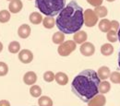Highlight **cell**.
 I'll list each match as a JSON object with an SVG mask.
<instances>
[{
  "mask_svg": "<svg viewBox=\"0 0 120 106\" xmlns=\"http://www.w3.org/2000/svg\"><path fill=\"white\" fill-rule=\"evenodd\" d=\"M84 24L83 8L76 0H71L59 12L56 25L64 34H73L81 29Z\"/></svg>",
  "mask_w": 120,
  "mask_h": 106,
  "instance_id": "obj_1",
  "label": "cell"
},
{
  "mask_svg": "<svg viewBox=\"0 0 120 106\" xmlns=\"http://www.w3.org/2000/svg\"><path fill=\"white\" fill-rule=\"evenodd\" d=\"M101 80L92 69H86L76 76L71 83V91L83 102H88L99 93Z\"/></svg>",
  "mask_w": 120,
  "mask_h": 106,
  "instance_id": "obj_2",
  "label": "cell"
},
{
  "mask_svg": "<svg viewBox=\"0 0 120 106\" xmlns=\"http://www.w3.org/2000/svg\"><path fill=\"white\" fill-rule=\"evenodd\" d=\"M66 0H35V6L41 13L55 17L65 7Z\"/></svg>",
  "mask_w": 120,
  "mask_h": 106,
  "instance_id": "obj_3",
  "label": "cell"
},
{
  "mask_svg": "<svg viewBox=\"0 0 120 106\" xmlns=\"http://www.w3.org/2000/svg\"><path fill=\"white\" fill-rule=\"evenodd\" d=\"M77 48V44L72 40H68L67 42H64L63 44H59L57 48V52L61 56H68L73 51H75Z\"/></svg>",
  "mask_w": 120,
  "mask_h": 106,
  "instance_id": "obj_4",
  "label": "cell"
},
{
  "mask_svg": "<svg viewBox=\"0 0 120 106\" xmlns=\"http://www.w3.org/2000/svg\"><path fill=\"white\" fill-rule=\"evenodd\" d=\"M98 17L95 14V12L92 9H86L83 12V19H84V24L87 27H93L96 25L98 22Z\"/></svg>",
  "mask_w": 120,
  "mask_h": 106,
  "instance_id": "obj_5",
  "label": "cell"
},
{
  "mask_svg": "<svg viewBox=\"0 0 120 106\" xmlns=\"http://www.w3.org/2000/svg\"><path fill=\"white\" fill-rule=\"evenodd\" d=\"M19 59L23 64H30L33 59V54L28 49H23L19 52Z\"/></svg>",
  "mask_w": 120,
  "mask_h": 106,
  "instance_id": "obj_6",
  "label": "cell"
},
{
  "mask_svg": "<svg viewBox=\"0 0 120 106\" xmlns=\"http://www.w3.org/2000/svg\"><path fill=\"white\" fill-rule=\"evenodd\" d=\"M79 51H80L81 55L84 56H91L95 53V47L91 43L85 42L81 44L80 48H79Z\"/></svg>",
  "mask_w": 120,
  "mask_h": 106,
  "instance_id": "obj_7",
  "label": "cell"
},
{
  "mask_svg": "<svg viewBox=\"0 0 120 106\" xmlns=\"http://www.w3.org/2000/svg\"><path fill=\"white\" fill-rule=\"evenodd\" d=\"M105 103L106 98L104 96V94H97L88 102V106H105Z\"/></svg>",
  "mask_w": 120,
  "mask_h": 106,
  "instance_id": "obj_8",
  "label": "cell"
},
{
  "mask_svg": "<svg viewBox=\"0 0 120 106\" xmlns=\"http://www.w3.org/2000/svg\"><path fill=\"white\" fill-rule=\"evenodd\" d=\"M23 7V4L20 0H12L9 3L8 6V9L11 13H19Z\"/></svg>",
  "mask_w": 120,
  "mask_h": 106,
  "instance_id": "obj_9",
  "label": "cell"
},
{
  "mask_svg": "<svg viewBox=\"0 0 120 106\" xmlns=\"http://www.w3.org/2000/svg\"><path fill=\"white\" fill-rule=\"evenodd\" d=\"M31 29L28 24H22L21 26H19V30H18V34L20 38L22 39H26L30 35Z\"/></svg>",
  "mask_w": 120,
  "mask_h": 106,
  "instance_id": "obj_10",
  "label": "cell"
},
{
  "mask_svg": "<svg viewBox=\"0 0 120 106\" xmlns=\"http://www.w3.org/2000/svg\"><path fill=\"white\" fill-rule=\"evenodd\" d=\"M23 81L26 85H34L37 81V75L33 71H29L23 77Z\"/></svg>",
  "mask_w": 120,
  "mask_h": 106,
  "instance_id": "obj_11",
  "label": "cell"
},
{
  "mask_svg": "<svg viewBox=\"0 0 120 106\" xmlns=\"http://www.w3.org/2000/svg\"><path fill=\"white\" fill-rule=\"evenodd\" d=\"M88 38V35L87 33L84 31V30H79L77 31L75 34H74V37H73V41L75 42L76 44H82L83 43L86 42Z\"/></svg>",
  "mask_w": 120,
  "mask_h": 106,
  "instance_id": "obj_12",
  "label": "cell"
},
{
  "mask_svg": "<svg viewBox=\"0 0 120 106\" xmlns=\"http://www.w3.org/2000/svg\"><path fill=\"white\" fill-rule=\"evenodd\" d=\"M55 79H56V83L61 85V86H64V85L68 84V77L67 76V74H65L63 72L56 73L55 75Z\"/></svg>",
  "mask_w": 120,
  "mask_h": 106,
  "instance_id": "obj_13",
  "label": "cell"
},
{
  "mask_svg": "<svg viewBox=\"0 0 120 106\" xmlns=\"http://www.w3.org/2000/svg\"><path fill=\"white\" fill-rule=\"evenodd\" d=\"M110 74H111V71L109 69V67L107 66H101L99 69H98V72H97V75L99 77L100 79H103V80H105L107 79L109 77H110Z\"/></svg>",
  "mask_w": 120,
  "mask_h": 106,
  "instance_id": "obj_14",
  "label": "cell"
},
{
  "mask_svg": "<svg viewBox=\"0 0 120 106\" xmlns=\"http://www.w3.org/2000/svg\"><path fill=\"white\" fill-rule=\"evenodd\" d=\"M99 30L103 32H107L111 30V21L107 18H103L102 20H100L99 24Z\"/></svg>",
  "mask_w": 120,
  "mask_h": 106,
  "instance_id": "obj_15",
  "label": "cell"
},
{
  "mask_svg": "<svg viewBox=\"0 0 120 106\" xmlns=\"http://www.w3.org/2000/svg\"><path fill=\"white\" fill-rule=\"evenodd\" d=\"M114 53V46L111 44H105L101 46V54L103 55L108 56Z\"/></svg>",
  "mask_w": 120,
  "mask_h": 106,
  "instance_id": "obj_16",
  "label": "cell"
},
{
  "mask_svg": "<svg viewBox=\"0 0 120 106\" xmlns=\"http://www.w3.org/2000/svg\"><path fill=\"white\" fill-rule=\"evenodd\" d=\"M53 43L56 44H61L65 42V34L61 31H57L56 33H54L53 37H52Z\"/></svg>",
  "mask_w": 120,
  "mask_h": 106,
  "instance_id": "obj_17",
  "label": "cell"
},
{
  "mask_svg": "<svg viewBox=\"0 0 120 106\" xmlns=\"http://www.w3.org/2000/svg\"><path fill=\"white\" fill-rule=\"evenodd\" d=\"M29 18H30V22L34 25H38L43 21V17L38 12H32L29 17Z\"/></svg>",
  "mask_w": 120,
  "mask_h": 106,
  "instance_id": "obj_18",
  "label": "cell"
},
{
  "mask_svg": "<svg viewBox=\"0 0 120 106\" xmlns=\"http://www.w3.org/2000/svg\"><path fill=\"white\" fill-rule=\"evenodd\" d=\"M43 25L46 29H53L56 25V19L53 17H45L43 19Z\"/></svg>",
  "mask_w": 120,
  "mask_h": 106,
  "instance_id": "obj_19",
  "label": "cell"
},
{
  "mask_svg": "<svg viewBox=\"0 0 120 106\" xmlns=\"http://www.w3.org/2000/svg\"><path fill=\"white\" fill-rule=\"evenodd\" d=\"M98 90H99V92L101 94H105V93L109 92V91L111 90V85H110V83L108 81L104 80V81L100 82L99 87H98Z\"/></svg>",
  "mask_w": 120,
  "mask_h": 106,
  "instance_id": "obj_20",
  "label": "cell"
},
{
  "mask_svg": "<svg viewBox=\"0 0 120 106\" xmlns=\"http://www.w3.org/2000/svg\"><path fill=\"white\" fill-rule=\"evenodd\" d=\"M94 12H95V14L97 15L98 18H105L107 16V13H108V11H107V8L104 7V6H99V7H95V9L93 10Z\"/></svg>",
  "mask_w": 120,
  "mask_h": 106,
  "instance_id": "obj_21",
  "label": "cell"
},
{
  "mask_svg": "<svg viewBox=\"0 0 120 106\" xmlns=\"http://www.w3.org/2000/svg\"><path fill=\"white\" fill-rule=\"evenodd\" d=\"M39 106H53V101L48 96H42L38 100Z\"/></svg>",
  "mask_w": 120,
  "mask_h": 106,
  "instance_id": "obj_22",
  "label": "cell"
},
{
  "mask_svg": "<svg viewBox=\"0 0 120 106\" xmlns=\"http://www.w3.org/2000/svg\"><path fill=\"white\" fill-rule=\"evenodd\" d=\"M19 50H20V44H19V42L13 41V42H11L9 44V45H8V51L11 54H17V53L19 52Z\"/></svg>",
  "mask_w": 120,
  "mask_h": 106,
  "instance_id": "obj_23",
  "label": "cell"
},
{
  "mask_svg": "<svg viewBox=\"0 0 120 106\" xmlns=\"http://www.w3.org/2000/svg\"><path fill=\"white\" fill-rule=\"evenodd\" d=\"M30 93L32 97L38 98V97H40L41 94H42V89H41L38 85H32L31 88L30 89Z\"/></svg>",
  "mask_w": 120,
  "mask_h": 106,
  "instance_id": "obj_24",
  "label": "cell"
},
{
  "mask_svg": "<svg viewBox=\"0 0 120 106\" xmlns=\"http://www.w3.org/2000/svg\"><path fill=\"white\" fill-rule=\"evenodd\" d=\"M106 38L110 43H116L118 40L117 39V31L114 30H110L109 31H107Z\"/></svg>",
  "mask_w": 120,
  "mask_h": 106,
  "instance_id": "obj_25",
  "label": "cell"
},
{
  "mask_svg": "<svg viewBox=\"0 0 120 106\" xmlns=\"http://www.w3.org/2000/svg\"><path fill=\"white\" fill-rule=\"evenodd\" d=\"M10 13L8 10H1L0 11V22L6 23L10 19Z\"/></svg>",
  "mask_w": 120,
  "mask_h": 106,
  "instance_id": "obj_26",
  "label": "cell"
},
{
  "mask_svg": "<svg viewBox=\"0 0 120 106\" xmlns=\"http://www.w3.org/2000/svg\"><path fill=\"white\" fill-rule=\"evenodd\" d=\"M110 79H111V82L112 83H115V84H119L120 83V73L117 71H114L110 74Z\"/></svg>",
  "mask_w": 120,
  "mask_h": 106,
  "instance_id": "obj_27",
  "label": "cell"
},
{
  "mask_svg": "<svg viewBox=\"0 0 120 106\" xmlns=\"http://www.w3.org/2000/svg\"><path fill=\"white\" fill-rule=\"evenodd\" d=\"M8 72V66L6 63L0 62V77L6 76Z\"/></svg>",
  "mask_w": 120,
  "mask_h": 106,
  "instance_id": "obj_28",
  "label": "cell"
},
{
  "mask_svg": "<svg viewBox=\"0 0 120 106\" xmlns=\"http://www.w3.org/2000/svg\"><path fill=\"white\" fill-rule=\"evenodd\" d=\"M44 79L46 82H52L55 79V74L52 71H46L44 74Z\"/></svg>",
  "mask_w": 120,
  "mask_h": 106,
  "instance_id": "obj_29",
  "label": "cell"
},
{
  "mask_svg": "<svg viewBox=\"0 0 120 106\" xmlns=\"http://www.w3.org/2000/svg\"><path fill=\"white\" fill-rule=\"evenodd\" d=\"M90 5L93 6V7H99V6H102L103 4V0H86Z\"/></svg>",
  "mask_w": 120,
  "mask_h": 106,
  "instance_id": "obj_30",
  "label": "cell"
},
{
  "mask_svg": "<svg viewBox=\"0 0 120 106\" xmlns=\"http://www.w3.org/2000/svg\"><path fill=\"white\" fill-rule=\"evenodd\" d=\"M118 28H119V22L116 21V20H112L111 21V30H116V31H117Z\"/></svg>",
  "mask_w": 120,
  "mask_h": 106,
  "instance_id": "obj_31",
  "label": "cell"
},
{
  "mask_svg": "<svg viewBox=\"0 0 120 106\" xmlns=\"http://www.w3.org/2000/svg\"><path fill=\"white\" fill-rule=\"evenodd\" d=\"M0 106H10V102L7 100H2L0 101Z\"/></svg>",
  "mask_w": 120,
  "mask_h": 106,
  "instance_id": "obj_32",
  "label": "cell"
},
{
  "mask_svg": "<svg viewBox=\"0 0 120 106\" xmlns=\"http://www.w3.org/2000/svg\"><path fill=\"white\" fill-rule=\"evenodd\" d=\"M117 39H118V41L120 42V28L119 30H118V32H117Z\"/></svg>",
  "mask_w": 120,
  "mask_h": 106,
  "instance_id": "obj_33",
  "label": "cell"
},
{
  "mask_svg": "<svg viewBox=\"0 0 120 106\" xmlns=\"http://www.w3.org/2000/svg\"><path fill=\"white\" fill-rule=\"evenodd\" d=\"M2 50H3V44L0 42V53L2 52Z\"/></svg>",
  "mask_w": 120,
  "mask_h": 106,
  "instance_id": "obj_34",
  "label": "cell"
},
{
  "mask_svg": "<svg viewBox=\"0 0 120 106\" xmlns=\"http://www.w3.org/2000/svg\"><path fill=\"white\" fill-rule=\"evenodd\" d=\"M118 66L120 67V50H119V53H118Z\"/></svg>",
  "mask_w": 120,
  "mask_h": 106,
  "instance_id": "obj_35",
  "label": "cell"
},
{
  "mask_svg": "<svg viewBox=\"0 0 120 106\" xmlns=\"http://www.w3.org/2000/svg\"><path fill=\"white\" fill-rule=\"evenodd\" d=\"M107 2H114V1H116V0H106Z\"/></svg>",
  "mask_w": 120,
  "mask_h": 106,
  "instance_id": "obj_36",
  "label": "cell"
},
{
  "mask_svg": "<svg viewBox=\"0 0 120 106\" xmlns=\"http://www.w3.org/2000/svg\"><path fill=\"white\" fill-rule=\"evenodd\" d=\"M8 1H12V0H8Z\"/></svg>",
  "mask_w": 120,
  "mask_h": 106,
  "instance_id": "obj_37",
  "label": "cell"
},
{
  "mask_svg": "<svg viewBox=\"0 0 120 106\" xmlns=\"http://www.w3.org/2000/svg\"><path fill=\"white\" fill-rule=\"evenodd\" d=\"M119 84H120V83H119Z\"/></svg>",
  "mask_w": 120,
  "mask_h": 106,
  "instance_id": "obj_38",
  "label": "cell"
}]
</instances>
